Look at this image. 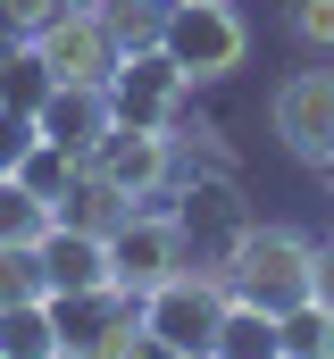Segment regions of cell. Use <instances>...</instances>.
Instances as JSON below:
<instances>
[{
	"label": "cell",
	"instance_id": "obj_22",
	"mask_svg": "<svg viewBox=\"0 0 334 359\" xmlns=\"http://www.w3.org/2000/svg\"><path fill=\"white\" fill-rule=\"evenodd\" d=\"M0 8H8L25 34H34V25H51V17H59V8H76V0H0Z\"/></svg>",
	"mask_w": 334,
	"mask_h": 359
},
{
	"label": "cell",
	"instance_id": "obj_18",
	"mask_svg": "<svg viewBox=\"0 0 334 359\" xmlns=\"http://www.w3.org/2000/svg\"><path fill=\"white\" fill-rule=\"evenodd\" d=\"M17 184H25V192H42V201L59 209V192L76 184V159H67V151H51V142H34V151H25V168H17Z\"/></svg>",
	"mask_w": 334,
	"mask_h": 359
},
{
	"label": "cell",
	"instance_id": "obj_11",
	"mask_svg": "<svg viewBox=\"0 0 334 359\" xmlns=\"http://www.w3.org/2000/svg\"><path fill=\"white\" fill-rule=\"evenodd\" d=\"M0 359H67L59 309L51 301H8L0 309Z\"/></svg>",
	"mask_w": 334,
	"mask_h": 359
},
{
	"label": "cell",
	"instance_id": "obj_16",
	"mask_svg": "<svg viewBox=\"0 0 334 359\" xmlns=\"http://www.w3.org/2000/svg\"><path fill=\"white\" fill-rule=\"evenodd\" d=\"M8 301H51L42 251H34V243H0V309H8Z\"/></svg>",
	"mask_w": 334,
	"mask_h": 359
},
{
	"label": "cell",
	"instance_id": "obj_4",
	"mask_svg": "<svg viewBox=\"0 0 334 359\" xmlns=\"http://www.w3.org/2000/svg\"><path fill=\"white\" fill-rule=\"evenodd\" d=\"M184 217L175 209H126V226L109 234V268H117V292H159L167 276H184Z\"/></svg>",
	"mask_w": 334,
	"mask_h": 359
},
{
	"label": "cell",
	"instance_id": "obj_19",
	"mask_svg": "<svg viewBox=\"0 0 334 359\" xmlns=\"http://www.w3.org/2000/svg\"><path fill=\"white\" fill-rule=\"evenodd\" d=\"M34 142H42V126H34V109H17V100H0V176H17Z\"/></svg>",
	"mask_w": 334,
	"mask_h": 359
},
{
	"label": "cell",
	"instance_id": "obj_23",
	"mask_svg": "<svg viewBox=\"0 0 334 359\" xmlns=\"http://www.w3.org/2000/svg\"><path fill=\"white\" fill-rule=\"evenodd\" d=\"M25 42H34V34H25L8 8H0V67H17V59H25Z\"/></svg>",
	"mask_w": 334,
	"mask_h": 359
},
{
	"label": "cell",
	"instance_id": "obj_21",
	"mask_svg": "<svg viewBox=\"0 0 334 359\" xmlns=\"http://www.w3.org/2000/svg\"><path fill=\"white\" fill-rule=\"evenodd\" d=\"M309 301H318V309L334 318V234L318 243V259H309Z\"/></svg>",
	"mask_w": 334,
	"mask_h": 359
},
{
	"label": "cell",
	"instance_id": "obj_6",
	"mask_svg": "<svg viewBox=\"0 0 334 359\" xmlns=\"http://www.w3.org/2000/svg\"><path fill=\"white\" fill-rule=\"evenodd\" d=\"M84 168H92L100 184H117L126 201H151V192L175 176V134H167V126H126V117H117V126L92 142Z\"/></svg>",
	"mask_w": 334,
	"mask_h": 359
},
{
	"label": "cell",
	"instance_id": "obj_15",
	"mask_svg": "<svg viewBox=\"0 0 334 359\" xmlns=\"http://www.w3.org/2000/svg\"><path fill=\"white\" fill-rule=\"evenodd\" d=\"M51 234V201L25 192L17 176H0V243H42Z\"/></svg>",
	"mask_w": 334,
	"mask_h": 359
},
{
	"label": "cell",
	"instance_id": "obj_1",
	"mask_svg": "<svg viewBox=\"0 0 334 359\" xmlns=\"http://www.w3.org/2000/svg\"><path fill=\"white\" fill-rule=\"evenodd\" d=\"M309 259H318V243L309 234H293V226H250L218 251V276H226V292L250 301V309H301L309 301Z\"/></svg>",
	"mask_w": 334,
	"mask_h": 359
},
{
	"label": "cell",
	"instance_id": "obj_9",
	"mask_svg": "<svg viewBox=\"0 0 334 359\" xmlns=\"http://www.w3.org/2000/svg\"><path fill=\"white\" fill-rule=\"evenodd\" d=\"M34 126H42V142L51 151H67V159H92V142L117 126V109H109V84H51L34 100Z\"/></svg>",
	"mask_w": 334,
	"mask_h": 359
},
{
	"label": "cell",
	"instance_id": "obj_17",
	"mask_svg": "<svg viewBox=\"0 0 334 359\" xmlns=\"http://www.w3.org/2000/svg\"><path fill=\"white\" fill-rule=\"evenodd\" d=\"M284 359H334V318L318 309V301L284 309Z\"/></svg>",
	"mask_w": 334,
	"mask_h": 359
},
{
	"label": "cell",
	"instance_id": "obj_8",
	"mask_svg": "<svg viewBox=\"0 0 334 359\" xmlns=\"http://www.w3.org/2000/svg\"><path fill=\"white\" fill-rule=\"evenodd\" d=\"M184 92H192V76H184L167 50H126V59L109 67V109H117L126 126H175Z\"/></svg>",
	"mask_w": 334,
	"mask_h": 359
},
{
	"label": "cell",
	"instance_id": "obj_20",
	"mask_svg": "<svg viewBox=\"0 0 334 359\" xmlns=\"http://www.w3.org/2000/svg\"><path fill=\"white\" fill-rule=\"evenodd\" d=\"M284 25H293L309 50H334V0H293V8H284Z\"/></svg>",
	"mask_w": 334,
	"mask_h": 359
},
{
	"label": "cell",
	"instance_id": "obj_7",
	"mask_svg": "<svg viewBox=\"0 0 334 359\" xmlns=\"http://www.w3.org/2000/svg\"><path fill=\"white\" fill-rule=\"evenodd\" d=\"M267 117H276V142L293 159L326 168V151H334V67H293L276 84V100H267Z\"/></svg>",
	"mask_w": 334,
	"mask_h": 359
},
{
	"label": "cell",
	"instance_id": "obj_24",
	"mask_svg": "<svg viewBox=\"0 0 334 359\" xmlns=\"http://www.w3.org/2000/svg\"><path fill=\"white\" fill-rule=\"evenodd\" d=\"M318 176H326V192H334V151H326V168H318Z\"/></svg>",
	"mask_w": 334,
	"mask_h": 359
},
{
	"label": "cell",
	"instance_id": "obj_12",
	"mask_svg": "<svg viewBox=\"0 0 334 359\" xmlns=\"http://www.w3.org/2000/svg\"><path fill=\"white\" fill-rule=\"evenodd\" d=\"M126 209H134V201H126L117 184H100L92 168H76V184L59 192V209H51V217H59V226H84V234H117V226H126Z\"/></svg>",
	"mask_w": 334,
	"mask_h": 359
},
{
	"label": "cell",
	"instance_id": "obj_5",
	"mask_svg": "<svg viewBox=\"0 0 334 359\" xmlns=\"http://www.w3.org/2000/svg\"><path fill=\"white\" fill-rule=\"evenodd\" d=\"M34 67H42L51 84H109L117 42H109V25H100V8H92V0L59 8L51 25H34Z\"/></svg>",
	"mask_w": 334,
	"mask_h": 359
},
{
	"label": "cell",
	"instance_id": "obj_2",
	"mask_svg": "<svg viewBox=\"0 0 334 359\" xmlns=\"http://www.w3.org/2000/svg\"><path fill=\"white\" fill-rule=\"evenodd\" d=\"M226 276L218 268H184L167 276L159 292H142V334L151 343H167L175 359H209L218 351V326H226Z\"/></svg>",
	"mask_w": 334,
	"mask_h": 359
},
{
	"label": "cell",
	"instance_id": "obj_13",
	"mask_svg": "<svg viewBox=\"0 0 334 359\" xmlns=\"http://www.w3.org/2000/svg\"><path fill=\"white\" fill-rule=\"evenodd\" d=\"M209 359H284V318L250 309V301H226V326H218V351Z\"/></svg>",
	"mask_w": 334,
	"mask_h": 359
},
{
	"label": "cell",
	"instance_id": "obj_3",
	"mask_svg": "<svg viewBox=\"0 0 334 359\" xmlns=\"http://www.w3.org/2000/svg\"><path fill=\"white\" fill-rule=\"evenodd\" d=\"M159 50L192 76V84H218V76H234V67L250 59V25L226 8V0H175Z\"/></svg>",
	"mask_w": 334,
	"mask_h": 359
},
{
	"label": "cell",
	"instance_id": "obj_14",
	"mask_svg": "<svg viewBox=\"0 0 334 359\" xmlns=\"http://www.w3.org/2000/svg\"><path fill=\"white\" fill-rule=\"evenodd\" d=\"M92 8H100L109 42H117V59H126V50H159L167 8H175V0H92Z\"/></svg>",
	"mask_w": 334,
	"mask_h": 359
},
{
	"label": "cell",
	"instance_id": "obj_10",
	"mask_svg": "<svg viewBox=\"0 0 334 359\" xmlns=\"http://www.w3.org/2000/svg\"><path fill=\"white\" fill-rule=\"evenodd\" d=\"M34 251H42L51 301H76V292H109V284H117V268H109V234H84V226H59V217H51V234H42Z\"/></svg>",
	"mask_w": 334,
	"mask_h": 359
}]
</instances>
